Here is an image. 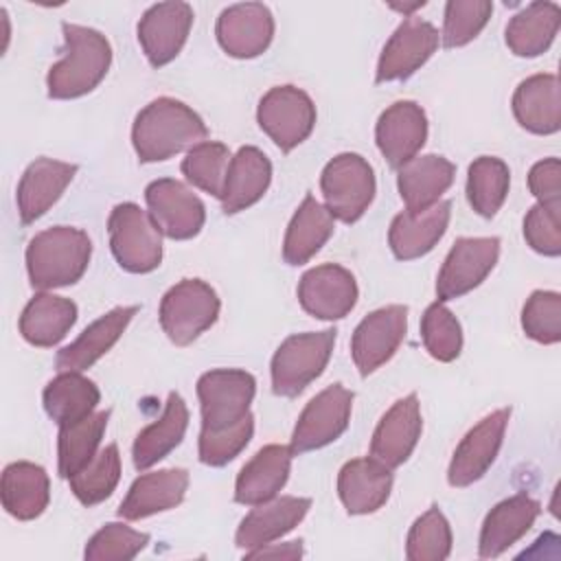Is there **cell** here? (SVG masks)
Listing matches in <instances>:
<instances>
[{
  "label": "cell",
  "instance_id": "obj_1",
  "mask_svg": "<svg viewBox=\"0 0 561 561\" xmlns=\"http://www.w3.org/2000/svg\"><path fill=\"white\" fill-rule=\"evenodd\" d=\"M206 138L208 129L202 116L171 96H160L145 105L131 127V145L140 162L169 160Z\"/></svg>",
  "mask_w": 561,
  "mask_h": 561
},
{
  "label": "cell",
  "instance_id": "obj_2",
  "mask_svg": "<svg viewBox=\"0 0 561 561\" xmlns=\"http://www.w3.org/2000/svg\"><path fill=\"white\" fill-rule=\"evenodd\" d=\"M64 57L53 64L46 77L50 99H79L92 92L107 75L112 46L107 37L90 26L61 24Z\"/></svg>",
  "mask_w": 561,
  "mask_h": 561
},
{
  "label": "cell",
  "instance_id": "obj_3",
  "mask_svg": "<svg viewBox=\"0 0 561 561\" xmlns=\"http://www.w3.org/2000/svg\"><path fill=\"white\" fill-rule=\"evenodd\" d=\"M92 241L72 226H55L37 232L26 248L28 280L37 289L77 283L90 263Z\"/></svg>",
  "mask_w": 561,
  "mask_h": 561
},
{
  "label": "cell",
  "instance_id": "obj_4",
  "mask_svg": "<svg viewBox=\"0 0 561 561\" xmlns=\"http://www.w3.org/2000/svg\"><path fill=\"white\" fill-rule=\"evenodd\" d=\"M335 344V329L289 335L272 357V390L298 397L327 368Z\"/></svg>",
  "mask_w": 561,
  "mask_h": 561
},
{
  "label": "cell",
  "instance_id": "obj_5",
  "mask_svg": "<svg viewBox=\"0 0 561 561\" xmlns=\"http://www.w3.org/2000/svg\"><path fill=\"white\" fill-rule=\"evenodd\" d=\"M110 248L116 263L131 274L153 272L162 261V232L138 204L123 202L107 219Z\"/></svg>",
  "mask_w": 561,
  "mask_h": 561
},
{
  "label": "cell",
  "instance_id": "obj_6",
  "mask_svg": "<svg viewBox=\"0 0 561 561\" xmlns=\"http://www.w3.org/2000/svg\"><path fill=\"white\" fill-rule=\"evenodd\" d=\"M219 296L202 278H184L175 283L160 300V327L167 337L186 346L217 322Z\"/></svg>",
  "mask_w": 561,
  "mask_h": 561
},
{
  "label": "cell",
  "instance_id": "obj_7",
  "mask_svg": "<svg viewBox=\"0 0 561 561\" xmlns=\"http://www.w3.org/2000/svg\"><path fill=\"white\" fill-rule=\"evenodd\" d=\"M320 188L327 210L344 224H355L375 197L373 167L359 153H337L322 169Z\"/></svg>",
  "mask_w": 561,
  "mask_h": 561
},
{
  "label": "cell",
  "instance_id": "obj_8",
  "mask_svg": "<svg viewBox=\"0 0 561 561\" xmlns=\"http://www.w3.org/2000/svg\"><path fill=\"white\" fill-rule=\"evenodd\" d=\"M256 381L241 368H215L197 379L202 430H226L250 414Z\"/></svg>",
  "mask_w": 561,
  "mask_h": 561
},
{
  "label": "cell",
  "instance_id": "obj_9",
  "mask_svg": "<svg viewBox=\"0 0 561 561\" xmlns=\"http://www.w3.org/2000/svg\"><path fill=\"white\" fill-rule=\"evenodd\" d=\"M256 121L274 145L287 153L313 131L316 105L305 90L296 85H276L261 96Z\"/></svg>",
  "mask_w": 561,
  "mask_h": 561
},
{
  "label": "cell",
  "instance_id": "obj_10",
  "mask_svg": "<svg viewBox=\"0 0 561 561\" xmlns=\"http://www.w3.org/2000/svg\"><path fill=\"white\" fill-rule=\"evenodd\" d=\"M353 392L342 383L327 386L318 392L300 412L296 427L291 432L289 449L296 454H307L337 440L351 421Z\"/></svg>",
  "mask_w": 561,
  "mask_h": 561
},
{
  "label": "cell",
  "instance_id": "obj_11",
  "mask_svg": "<svg viewBox=\"0 0 561 561\" xmlns=\"http://www.w3.org/2000/svg\"><path fill=\"white\" fill-rule=\"evenodd\" d=\"M500 256L497 237H460L436 278V296L440 302L465 296L476 289L495 267Z\"/></svg>",
  "mask_w": 561,
  "mask_h": 561
},
{
  "label": "cell",
  "instance_id": "obj_12",
  "mask_svg": "<svg viewBox=\"0 0 561 561\" xmlns=\"http://www.w3.org/2000/svg\"><path fill=\"white\" fill-rule=\"evenodd\" d=\"M147 213L162 234L175 241L193 239L206 221L202 199L180 180L160 178L145 188Z\"/></svg>",
  "mask_w": 561,
  "mask_h": 561
},
{
  "label": "cell",
  "instance_id": "obj_13",
  "mask_svg": "<svg viewBox=\"0 0 561 561\" xmlns=\"http://www.w3.org/2000/svg\"><path fill=\"white\" fill-rule=\"evenodd\" d=\"M408 331V307L388 305L368 313L353 331L351 355L362 377L383 366L399 348Z\"/></svg>",
  "mask_w": 561,
  "mask_h": 561
},
{
  "label": "cell",
  "instance_id": "obj_14",
  "mask_svg": "<svg viewBox=\"0 0 561 561\" xmlns=\"http://www.w3.org/2000/svg\"><path fill=\"white\" fill-rule=\"evenodd\" d=\"M440 35L434 24L421 18H405L386 42L377 61V83L412 77L438 48Z\"/></svg>",
  "mask_w": 561,
  "mask_h": 561
},
{
  "label": "cell",
  "instance_id": "obj_15",
  "mask_svg": "<svg viewBox=\"0 0 561 561\" xmlns=\"http://www.w3.org/2000/svg\"><path fill=\"white\" fill-rule=\"evenodd\" d=\"M508 419H511V410L500 408L489 416H484L478 425H473L465 434L447 469V480L451 486H458V489L469 486L489 471V467L493 465L502 447Z\"/></svg>",
  "mask_w": 561,
  "mask_h": 561
},
{
  "label": "cell",
  "instance_id": "obj_16",
  "mask_svg": "<svg viewBox=\"0 0 561 561\" xmlns=\"http://www.w3.org/2000/svg\"><path fill=\"white\" fill-rule=\"evenodd\" d=\"M193 18V7L186 2H158L142 13L138 42L153 68H162L178 57L191 33Z\"/></svg>",
  "mask_w": 561,
  "mask_h": 561
},
{
  "label": "cell",
  "instance_id": "obj_17",
  "mask_svg": "<svg viewBox=\"0 0 561 561\" xmlns=\"http://www.w3.org/2000/svg\"><path fill=\"white\" fill-rule=\"evenodd\" d=\"M355 276L337 265L324 263L307 270L298 283L300 307L320 320H340L357 302Z\"/></svg>",
  "mask_w": 561,
  "mask_h": 561
},
{
  "label": "cell",
  "instance_id": "obj_18",
  "mask_svg": "<svg viewBox=\"0 0 561 561\" xmlns=\"http://www.w3.org/2000/svg\"><path fill=\"white\" fill-rule=\"evenodd\" d=\"M217 42L234 59H252L267 50L274 37V18L261 2H241L217 18Z\"/></svg>",
  "mask_w": 561,
  "mask_h": 561
},
{
  "label": "cell",
  "instance_id": "obj_19",
  "mask_svg": "<svg viewBox=\"0 0 561 561\" xmlns=\"http://www.w3.org/2000/svg\"><path fill=\"white\" fill-rule=\"evenodd\" d=\"M423 432L421 403L414 392L392 403V408L377 423L370 438V458L394 469L403 465L414 451Z\"/></svg>",
  "mask_w": 561,
  "mask_h": 561
},
{
  "label": "cell",
  "instance_id": "obj_20",
  "mask_svg": "<svg viewBox=\"0 0 561 561\" xmlns=\"http://www.w3.org/2000/svg\"><path fill=\"white\" fill-rule=\"evenodd\" d=\"M427 138V116L414 101H397L386 107L375 127V140L392 169L416 158Z\"/></svg>",
  "mask_w": 561,
  "mask_h": 561
},
{
  "label": "cell",
  "instance_id": "obj_21",
  "mask_svg": "<svg viewBox=\"0 0 561 561\" xmlns=\"http://www.w3.org/2000/svg\"><path fill=\"white\" fill-rule=\"evenodd\" d=\"M311 508L309 497L296 495H280L272 497L270 502L256 504L239 524L234 541L245 552L267 546L274 539L294 530Z\"/></svg>",
  "mask_w": 561,
  "mask_h": 561
},
{
  "label": "cell",
  "instance_id": "obj_22",
  "mask_svg": "<svg viewBox=\"0 0 561 561\" xmlns=\"http://www.w3.org/2000/svg\"><path fill=\"white\" fill-rule=\"evenodd\" d=\"M77 173V164L37 158L26 167L18 184V213L22 224L39 219L66 191Z\"/></svg>",
  "mask_w": 561,
  "mask_h": 561
},
{
  "label": "cell",
  "instance_id": "obj_23",
  "mask_svg": "<svg viewBox=\"0 0 561 561\" xmlns=\"http://www.w3.org/2000/svg\"><path fill=\"white\" fill-rule=\"evenodd\" d=\"M294 451L287 445H265L239 471L234 500L245 506L270 502L285 486L291 471Z\"/></svg>",
  "mask_w": 561,
  "mask_h": 561
},
{
  "label": "cell",
  "instance_id": "obj_24",
  "mask_svg": "<svg viewBox=\"0 0 561 561\" xmlns=\"http://www.w3.org/2000/svg\"><path fill=\"white\" fill-rule=\"evenodd\" d=\"M449 215L451 204L447 199H440L419 213H399L388 230V243L392 254L401 261H412L427 254L445 234Z\"/></svg>",
  "mask_w": 561,
  "mask_h": 561
},
{
  "label": "cell",
  "instance_id": "obj_25",
  "mask_svg": "<svg viewBox=\"0 0 561 561\" xmlns=\"http://www.w3.org/2000/svg\"><path fill=\"white\" fill-rule=\"evenodd\" d=\"M392 489V471L375 458L348 460L337 473V495L351 515L379 511Z\"/></svg>",
  "mask_w": 561,
  "mask_h": 561
},
{
  "label": "cell",
  "instance_id": "obj_26",
  "mask_svg": "<svg viewBox=\"0 0 561 561\" xmlns=\"http://www.w3.org/2000/svg\"><path fill=\"white\" fill-rule=\"evenodd\" d=\"M541 506L526 493H517L513 497L495 504L484 517L480 530L478 552L482 559H493L506 552L515 541H519L539 517Z\"/></svg>",
  "mask_w": 561,
  "mask_h": 561
},
{
  "label": "cell",
  "instance_id": "obj_27",
  "mask_svg": "<svg viewBox=\"0 0 561 561\" xmlns=\"http://www.w3.org/2000/svg\"><path fill=\"white\" fill-rule=\"evenodd\" d=\"M188 489V471L186 469H160L151 473L138 476L125 500L118 506V515L123 519H145L149 515L175 508Z\"/></svg>",
  "mask_w": 561,
  "mask_h": 561
},
{
  "label": "cell",
  "instance_id": "obj_28",
  "mask_svg": "<svg viewBox=\"0 0 561 561\" xmlns=\"http://www.w3.org/2000/svg\"><path fill=\"white\" fill-rule=\"evenodd\" d=\"M136 313H138V307L129 305V307H116L105 316H101L99 320H94L90 327L83 329V333L72 344L64 346L57 353V359H55L57 370L81 373L90 368L118 342V337L125 333L127 324Z\"/></svg>",
  "mask_w": 561,
  "mask_h": 561
},
{
  "label": "cell",
  "instance_id": "obj_29",
  "mask_svg": "<svg viewBox=\"0 0 561 561\" xmlns=\"http://www.w3.org/2000/svg\"><path fill=\"white\" fill-rule=\"evenodd\" d=\"M513 114L530 134L548 136L561 129V92L557 75L541 72L524 79L513 94Z\"/></svg>",
  "mask_w": 561,
  "mask_h": 561
},
{
  "label": "cell",
  "instance_id": "obj_30",
  "mask_svg": "<svg viewBox=\"0 0 561 561\" xmlns=\"http://www.w3.org/2000/svg\"><path fill=\"white\" fill-rule=\"evenodd\" d=\"M454 175L456 167L443 156L427 153L408 160L397 169V186L405 210L419 213L440 202L443 193L451 186Z\"/></svg>",
  "mask_w": 561,
  "mask_h": 561
},
{
  "label": "cell",
  "instance_id": "obj_31",
  "mask_svg": "<svg viewBox=\"0 0 561 561\" xmlns=\"http://www.w3.org/2000/svg\"><path fill=\"white\" fill-rule=\"evenodd\" d=\"M272 182V162L259 147H241L228 167L221 208L226 215L241 213L256 204Z\"/></svg>",
  "mask_w": 561,
  "mask_h": 561
},
{
  "label": "cell",
  "instance_id": "obj_32",
  "mask_svg": "<svg viewBox=\"0 0 561 561\" xmlns=\"http://www.w3.org/2000/svg\"><path fill=\"white\" fill-rule=\"evenodd\" d=\"M0 497L4 511L15 519H35L46 511L50 500L48 473L28 460L11 462L2 471Z\"/></svg>",
  "mask_w": 561,
  "mask_h": 561
},
{
  "label": "cell",
  "instance_id": "obj_33",
  "mask_svg": "<svg viewBox=\"0 0 561 561\" xmlns=\"http://www.w3.org/2000/svg\"><path fill=\"white\" fill-rule=\"evenodd\" d=\"M77 322V305L68 298L55 294H35L22 316H20V333L33 346H55L66 337V333Z\"/></svg>",
  "mask_w": 561,
  "mask_h": 561
},
{
  "label": "cell",
  "instance_id": "obj_34",
  "mask_svg": "<svg viewBox=\"0 0 561 561\" xmlns=\"http://www.w3.org/2000/svg\"><path fill=\"white\" fill-rule=\"evenodd\" d=\"M188 427V408L178 392H169L164 412L158 421L147 425L134 440L131 456L136 469H149L158 460H162L169 451H173Z\"/></svg>",
  "mask_w": 561,
  "mask_h": 561
},
{
  "label": "cell",
  "instance_id": "obj_35",
  "mask_svg": "<svg viewBox=\"0 0 561 561\" xmlns=\"http://www.w3.org/2000/svg\"><path fill=\"white\" fill-rule=\"evenodd\" d=\"M333 234V215L313 195H305L296 208L283 241V259L287 265L307 263Z\"/></svg>",
  "mask_w": 561,
  "mask_h": 561
},
{
  "label": "cell",
  "instance_id": "obj_36",
  "mask_svg": "<svg viewBox=\"0 0 561 561\" xmlns=\"http://www.w3.org/2000/svg\"><path fill=\"white\" fill-rule=\"evenodd\" d=\"M561 24L554 2H530L506 24V46L517 57H539L550 48Z\"/></svg>",
  "mask_w": 561,
  "mask_h": 561
},
{
  "label": "cell",
  "instance_id": "obj_37",
  "mask_svg": "<svg viewBox=\"0 0 561 561\" xmlns=\"http://www.w3.org/2000/svg\"><path fill=\"white\" fill-rule=\"evenodd\" d=\"M42 399L46 414L61 427L90 416L101 401V392L92 379L77 370H66L48 381Z\"/></svg>",
  "mask_w": 561,
  "mask_h": 561
},
{
  "label": "cell",
  "instance_id": "obj_38",
  "mask_svg": "<svg viewBox=\"0 0 561 561\" xmlns=\"http://www.w3.org/2000/svg\"><path fill=\"white\" fill-rule=\"evenodd\" d=\"M107 421H110V410H101V412H92L81 421L59 427L57 469L61 478L75 476L96 456Z\"/></svg>",
  "mask_w": 561,
  "mask_h": 561
},
{
  "label": "cell",
  "instance_id": "obj_39",
  "mask_svg": "<svg viewBox=\"0 0 561 561\" xmlns=\"http://www.w3.org/2000/svg\"><path fill=\"white\" fill-rule=\"evenodd\" d=\"M511 186V171L504 160L495 156H480L469 164L467 171V199L480 217H493Z\"/></svg>",
  "mask_w": 561,
  "mask_h": 561
},
{
  "label": "cell",
  "instance_id": "obj_40",
  "mask_svg": "<svg viewBox=\"0 0 561 561\" xmlns=\"http://www.w3.org/2000/svg\"><path fill=\"white\" fill-rule=\"evenodd\" d=\"M68 480H70V489H72L75 497L83 506H94V504L107 500L121 480L118 447L114 443L103 447L101 451H96V456L83 469H79Z\"/></svg>",
  "mask_w": 561,
  "mask_h": 561
},
{
  "label": "cell",
  "instance_id": "obj_41",
  "mask_svg": "<svg viewBox=\"0 0 561 561\" xmlns=\"http://www.w3.org/2000/svg\"><path fill=\"white\" fill-rule=\"evenodd\" d=\"M230 160L232 156L224 142L204 140L188 149L186 158L182 160V173L193 186L221 197Z\"/></svg>",
  "mask_w": 561,
  "mask_h": 561
},
{
  "label": "cell",
  "instance_id": "obj_42",
  "mask_svg": "<svg viewBox=\"0 0 561 561\" xmlns=\"http://www.w3.org/2000/svg\"><path fill=\"white\" fill-rule=\"evenodd\" d=\"M451 552V528L438 506L427 508L410 528L405 557L410 561H443Z\"/></svg>",
  "mask_w": 561,
  "mask_h": 561
},
{
  "label": "cell",
  "instance_id": "obj_43",
  "mask_svg": "<svg viewBox=\"0 0 561 561\" xmlns=\"http://www.w3.org/2000/svg\"><path fill=\"white\" fill-rule=\"evenodd\" d=\"M425 351L438 362H454L462 351V329L458 318L440 302H432L421 318Z\"/></svg>",
  "mask_w": 561,
  "mask_h": 561
},
{
  "label": "cell",
  "instance_id": "obj_44",
  "mask_svg": "<svg viewBox=\"0 0 561 561\" xmlns=\"http://www.w3.org/2000/svg\"><path fill=\"white\" fill-rule=\"evenodd\" d=\"M493 13V2L489 0H449L445 4L443 20V46L458 48L469 44L480 35Z\"/></svg>",
  "mask_w": 561,
  "mask_h": 561
},
{
  "label": "cell",
  "instance_id": "obj_45",
  "mask_svg": "<svg viewBox=\"0 0 561 561\" xmlns=\"http://www.w3.org/2000/svg\"><path fill=\"white\" fill-rule=\"evenodd\" d=\"M522 329L539 344H557L561 340V296L546 289L533 291L522 309Z\"/></svg>",
  "mask_w": 561,
  "mask_h": 561
},
{
  "label": "cell",
  "instance_id": "obj_46",
  "mask_svg": "<svg viewBox=\"0 0 561 561\" xmlns=\"http://www.w3.org/2000/svg\"><path fill=\"white\" fill-rule=\"evenodd\" d=\"M149 543V535L125 524H105L92 535L83 557L88 561H129Z\"/></svg>",
  "mask_w": 561,
  "mask_h": 561
},
{
  "label": "cell",
  "instance_id": "obj_47",
  "mask_svg": "<svg viewBox=\"0 0 561 561\" xmlns=\"http://www.w3.org/2000/svg\"><path fill=\"white\" fill-rule=\"evenodd\" d=\"M254 432V416L248 414L226 430L199 432V460L208 467H224L245 449Z\"/></svg>",
  "mask_w": 561,
  "mask_h": 561
},
{
  "label": "cell",
  "instance_id": "obj_48",
  "mask_svg": "<svg viewBox=\"0 0 561 561\" xmlns=\"http://www.w3.org/2000/svg\"><path fill=\"white\" fill-rule=\"evenodd\" d=\"M559 210H561V204H539L537 202L524 217V239L535 252H539L543 256L561 254Z\"/></svg>",
  "mask_w": 561,
  "mask_h": 561
},
{
  "label": "cell",
  "instance_id": "obj_49",
  "mask_svg": "<svg viewBox=\"0 0 561 561\" xmlns=\"http://www.w3.org/2000/svg\"><path fill=\"white\" fill-rule=\"evenodd\" d=\"M528 188L539 204H561V162L546 158L533 164L528 173Z\"/></svg>",
  "mask_w": 561,
  "mask_h": 561
},
{
  "label": "cell",
  "instance_id": "obj_50",
  "mask_svg": "<svg viewBox=\"0 0 561 561\" xmlns=\"http://www.w3.org/2000/svg\"><path fill=\"white\" fill-rule=\"evenodd\" d=\"M302 554V541H287V543H267L261 548H254L250 552H245V557L250 559H261V557H285V559H298Z\"/></svg>",
  "mask_w": 561,
  "mask_h": 561
},
{
  "label": "cell",
  "instance_id": "obj_51",
  "mask_svg": "<svg viewBox=\"0 0 561 561\" xmlns=\"http://www.w3.org/2000/svg\"><path fill=\"white\" fill-rule=\"evenodd\" d=\"M421 7H425V2L423 0H416V2H412V4H390V9H394V11H401L405 18H410L412 15V11H416V9H421Z\"/></svg>",
  "mask_w": 561,
  "mask_h": 561
}]
</instances>
